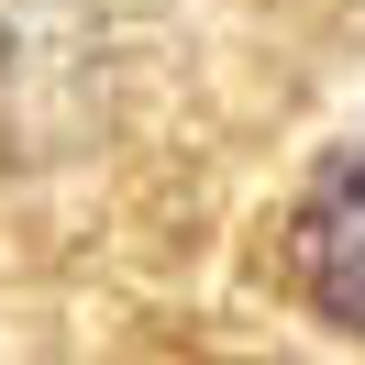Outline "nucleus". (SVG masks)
<instances>
[{"label":"nucleus","mask_w":365,"mask_h":365,"mask_svg":"<svg viewBox=\"0 0 365 365\" xmlns=\"http://www.w3.org/2000/svg\"><path fill=\"white\" fill-rule=\"evenodd\" d=\"M288 277H299V299L321 321L365 332V155H343V166L310 178V200L288 222Z\"/></svg>","instance_id":"nucleus-1"}]
</instances>
